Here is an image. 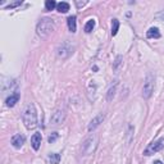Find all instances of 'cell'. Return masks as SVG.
Listing matches in <instances>:
<instances>
[{
	"instance_id": "6da1fadb",
	"label": "cell",
	"mask_w": 164,
	"mask_h": 164,
	"mask_svg": "<svg viewBox=\"0 0 164 164\" xmlns=\"http://www.w3.org/2000/svg\"><path fill=\"white\" fill-rule=\"evenodd\" d=\"M22 121H23L27 130H34L37 126V112L34 104H28L22 114Z\"/></svg>"
},
{
	"instance_id": "7a4b0ae2",
	"label": "cell",
	"mask_w": 164,
	"mask_h": 164,
	"mask_svg": "<svg viewBox=\"0 0 164 164\" xmlns=\"http://www.w3.org/2000/svg\"><path fill=\"white\" fill-rule=\"evenodd\" d=\"M97 145H99V136L96 133H91L85 139V141L82 143L81 146V151L84 155H91L94 154L97 149Z\"/></svg>"
},
{
	"instance_id": "3957f363",
	"label": "cell",
	"mask_w": 164,
	"mask_h": 164,
	"mask_svg": "<svg viewBox=\"0 0 164 164\" xmlns=\"http://www.w3.org/2000/svg\"><path fill=\"white\" fill-rule=\"evenodd\" d=\"M55 30V25L50 18H42L36 27V32L40 37H48Z\"/></svg>"
},
{
	"instance_id": "277c9868",
	"label": "cell",
	"mask_w": 164,
	"mask_h": 164,
	"mask_svg": "<svg viewBox=\"0 0 164 164\" xmlns=\"http://www.w3.org/2000/svg\"><path fill=\"white\" fill-rule=\"evenodd\" d=\"M73 51H74V46L69 41H64L63 44H61V45L58 46L57 55L61 59H67V58H69L71 55H72Z\"/></svg>"
},
{
	"instance_id": "5b68a950",
	"label": "cell",
	"mask_w": 164,
	"mask_h": 164,
	"mask_svg": "<svg viewBox=\"0 0 164 164\" xmlns=\"http://www.w3.org/2000/svg\"><path fill=\"white\" fill-rule=\"evenodd\" d=\"M153 91H154V76L149 73L146 76L145 82H144V89H143V97L144 99H149L151 96Z\"/></svg>"
},
{
	"instance_id": "8992f818",
	"label": "cell",
	"mask_w": 164,
	"mask_h": 164,
	"mask_svg": "<svg viewBox=\"0 0 164 164\" xmlns=\"http://www.w3.org/2000/svg\"><path fill=\"white\" fill-rule=\"evenodd\" d=\"M163 147H164V139H159V140L154 141V143H151L146 147L144 151V155H146V156L153 155V154H155V153L163 150Z\"/></svg>"
},
{
	"instance_id": "52a82bcc",
	"label": "cell",
	"mask_w": 164,
	"mask_h": 164,
	"mask_svg": "<svg viewBox=\"0 0 164 164\" xmlns=\"http://www.w3.org/2000/svg\"><path fill=\"white\" fill-rule=\"evenodd\" d=\"M65 121V112L62 110V109H57L54 110L51 117H50V123L54 124V126H58Z\"/></svg>"
},
{
	"instance_id": "ba28073f",
	"label": "cell",
	"mask_w": 164,
	"mask_h": 164,
	"mask_svg": "<svg viewBox=\"0 0 164 164\" xmlns=\"http://www.w3.org/2000/svg\"><path fill=\"white\" fill-rule=\"evenodd\" d=\"M103 121H104V114H101V113L97 114L95 118L91 119V122L89 123V127H87V130H89L90 132H91V131H94V130H96L103 123Z\"/></svg>"
},
{
	"instance_id": "9c48e42d",
	"label": "cell",
	"mask_w": 164,
	"mask_h": 164,
	"mask_svg": "<svg viewBox=\"0 0 164 164\" xmlns=\"http://www.w3.org/2000/svg\"><path fill=\"white\" fill-rule=\"evenodd\" d=\"M41 140H42L41 133L36 132V133L32 135V137H31V145H32V147H34V150L37 151V150L40 149V146H41Z\"/></svg>"
},
{
	"instance_id": "30bf717a",
	"label": "cell",
	"mask_w": 164,
	"mask_h": 164,
	"mask_svg": "<svg viewBox=\"0 0 164 164\" xmlns=\"http://www.w3.org/2000/svg\"><path fill=\"white\" fill-rule=\"evenodd\" d=\"M25 136L23 135H21V133H17V135H14L13 137H12V145L15 147V149H19V147L25 144Z\"/></svg>"
},
{
	"instance_id": "8fae6325",
	"label": "cell",
	"mask_w": 164,
	"mask_h": 164,
	"mask_svg": "<svg viewBox=\"0 0 164 164\" xmlns=\"http://www.w3.org/2000/svg\"><path fill=\"white\" fill-rule=\"evenodd\" d=\"M18 100H19V92H14V94H12L7 100H5V104H7V107L12 108L18 103Z\"/></svg>"
},
{
	"instance_id": "7c38bea8",
	"label": "cell",
	"mask_w": 164,
	"mask_h": 164,
	"mask_svg": "<svg viewBox=\"0 0 164 164\" xmlns=\"http://www.w3.org/2000/svg\"><path fill=\"white\" fill-rule=\"evenodd\" d=\"M146 36H147V39H159L160 32L156 27H151V28H149V31L146 32Z\"/></svg>"
},
{
	"instance_id": "4fadbf2b",
	"label": "cell",
	"mask_w": 164,
	"mask_h": 164,
	"mask_svg": "<svg viewBox=\"0 0 164 164\" xmlns=\"http://www.w3.org/2000/svg\"><path fill=\"white\" fill-rule=\"evenodd\" d=\"M76 15H71V17H68L67 19V23H68V28L69 31L72 32V34H74L76 30H77V25H76Z\"/></svg>"
},
{
	"instance_id": "5bb4252c",
	"label": "cell",
	"mask_w": 164,
	"mask_h": 164,
	"mask_svg": "<svg viewBox=\"0 0 164 164\" xmlns=\"http://www.w3.org/2000/svg\"><path fill=\"white\" fill-rule=\"evenodd\" d=\"M57 10H58L59 13H67L68 10H69V4H68V3H65V2L58 3V5H57Z\"/></svg>"
},
{
	"instance_id": "9a60e30c",
	"label": "cell",
	"mask_w": 164,
	"mask_h": 164,
	"mask_svg": "<svg viewBox=\"0 0 164 164\" xmlns=\"http://www.w3.org/2000/svg\"><path fill=\"white\" fill-rule=\"evenodd\" d=\"M48 159L51 164H59V162H61V155H59L58 153H51V154H49Z\"/></svg>"
},
{
	"instance_id": "2e32d148",
	"label": "cell",
	"mask_w": 164,
	"mask_h": 164,
	"mask_svg": "<svg viewBox=\"0 0 164 164\" xmlns=\"http://www.w3.org/2000/svg\"><path fill=\"white\" fill-rule=\"evenodd\" d=\"M116 91H117V84L114 85V86H112L110 89H109L108 94H107V100H108V101H112V100H113L114 95H116Z\"/></svg>"
},
{
	"instance_id": "e0dca14e",
	"label": "cell",
	"mask_w": 164,
	"mask_h": 164,
	"mask_svg": "<svg viewBox=\"0 0 164 164\" xmlns=\"http://www.w3.org/2000/svg\"><path fill=\"white\" fill-rule=\"evenodd\" d=\"M94 27H95V19L87 21V23L85 25V32L86 34H90V32L94 30Z\"/></svg>"
},
{
	"instance_id": "ac0fdd59",
	"label": "cell",
	"mask_w": 164,
	"mask_h": 164,
	"mask_svg": "<svg viewBox=\"0 0 164 164\" xmlns=\"http://www.w3.org/2000/svg\"><path fill=\"white\" fill-rule=\"evenodd\" d=\"M118 30H119V21L113 19L112 21V36H116L118 34Z\"/></svg>"
},
{
	"instance_id": "d6986e66",
	"label": "cell",
	"mask_w": 164,
	"mask_h": 164,
	"mask_svg": "<svg viewBox=\"0 0 164 164\" xmlns=\"http://www.w3.org/2000/svg\"><path fill=\"white\" fill-rule=\"evenodd\" d=\"M57 3L54 2V0H46L45 2V9L46 10H53L54 8H57Z\"/></svg>"
},
{
	"instance_id": "ffe728a7",
	"label": "cell",
	"mask_w": 164,
	"mask_h": 164,
	"mask_svg": "<svg viewBox=\"0 0 164 164\" xmlns=\"http://www.w3.org/2000/svg\"><path fill=\"white\" fill-rule=\"evenodd\" d=\"M57 139H58V133H57V132H53L50 136H49L48 141H49L50 144H53V143H55V140H57Z\"/></svg>"
},
{
	"instance_id": "44dd1931",
	"label": "cell",
	"mask_w": 164,
	"mask_h": 164,
	"mask_svg": "<svg viewBox=\"0 0 164 164\" xmlns=\"http://www.w3.org/2000/svg\"><path fill=\"white\" fill-rule=\"evenodd\" d=\"M22 4V0H18V2H14V3H10L8 5V9H12V8H15V7H19Z\"/></svg>"
},
{
	"instance_id": "7402d4cb",
	"label": "cell",
	"mask_w": 164,
	"mask_h": 164,
	"mask_svg": "<svg viewBox=\"0 0 164 164\" xmlns=\"http://www.w3.org/2000/svg\"><path fill=\"white\" fill-rule=\"evenodd\" d=\"M86 4H87L86 0H85V2H78V0H77V2H76V7H77V8H82V7H84V5H86Z\"/></svg>"
},
{
	"instance_id": "603a6c76",
	"label": "cell",
	"mask_w": 164,
	"mask_h": 164,
	"mask_svg": "<svg viewBox=\"0 0 164 164\" xmlns=\"http://www.w3.org/2000/svg\"><path fill=\"white\" fill-rule=\"evenodd\" d=\"M121 61H122V57H118V58H117V61H116V64H114V68H117V67H118V64L121 63Z\"/></svg>"
},
{
	"instance_id": "cb8c5ba5",
	"label": "cell",
	"mask_w": 164,
	"mask_h": 164,
	"mask_svg": "<svg viewBox=\"0 0 164 164\" xmlns=\"http://www.w3.org/2000/svg\"><path fill=\"white\" fill-rule=\"evenodd\" d=\"M154 164H163L160 160H156V162H154Z\"/></svg>"
}]
</instances>
